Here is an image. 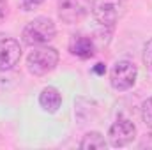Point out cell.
I'll return each mask as SVG.
<instances>
[{
  "instance_id": "7c38bea8",
  "label": "cell",
  "mask_w": 152,
  "mask_h": 150,
  "mask_svg": "<svg viewBox=\"0 0 152 150\" xmlns=\"http://www.w3.org/2000/svg\"><path fill=\"white\" fill-rule=\"evenodd\" d=\"M142 60H143V64H145V67L152 71V37L145 42V46H143V53H142Z\"/></svg>"
},
{
  "instance_id": "5bb4252c",
  "label": "cell",
  "mask_w": 152,
  "mask_h": 150,
  "mask_svg": "<svg viewBox=\"0 0 152 150\" xmlns=\"http://www.w3.org/2000/svg\"><path fill=\"white\" fill-rule=\"evenodd\" d=\"M94 73H96V74H104V73H106V67H104V64H101V62H99V64H96V67H94Z\"/></svg>"
},
{
  "instance_id": "9c48e42d",
  "label": "cell",
  "mask_w": 152,
  "mask_h": 150,
  "mask_svg": "<svg viewBox=\"0 0 152 150\" xmlns=\"http://www.w3.org/2000/svg\"><path fill=\"white\" fill-rule=\"evenodd\" d=\"M39 106L46 113H57L62 106V94L55 87H44L39 94Z\"/></svg>"
},
{
  "instance_id": "5b68a950",
  "label": "cell",
  "mask_w": 152,
  "mask_h": 150,
  "mask_svg": "<svg viewBox=\"0 0 152 150\" xmlns=\"http://www.w3.org/2000/svg\"><path fill=\"white\" fill-rule=\"evenodd\" d=\"M92 4L94 0H58V18L67 25H76L88 16Z\"/></svg>"
},
{
  "instance_id": "ba28073f",
  "label": "cell",
  "mask_w": 152,
  "mask_h": 150,
  "mask_svg": "<svg viewBox=\"0 0 152 150\" xmlns=\"http://www.w3.org/2000/svg\"><path fill=\"white\" fill-rule=\"evenodd\" d=\"M69 51H71V55L85 60V58H92L99 50L90 36L88 37L87 36H75L69 42Z\"/></svg>"
},
{
  "instance_id": "6da1fadb",
  "label": "cell",
  "mask_w": 152,
  "mask_h": 150,
  "mask_svg": "<svg viewBox=\"0 0 152 150\" xmlns=\"http://www.w3.org/2000/svg\"><path fill=\"white\" fill-rule=\"evenodd\" d=\"M55 36H57V27H55L53 20H50L46 16L34 18L23 28V42L28 46H44V44L51 42Z\"/></svg>"
},
{
  "instance_id": "8fae6325",
  "label": "cell",
  "mask_w": 152,
  "mask_h": 150,
  "mask_svg": "<svg viewBox=\"0 0 152 150\" xmlns=\"http://www.w3.org/2000/svg\"><path fill=\"white\" fill-rule=\"evenodd\" d=\"M142 120L149 129H152V97L143 101L142 104Z\"/></svg>"
},
{
  "instance_id": "7a4b0ae2",
  "label": "cell",
  "mask_w": 152,
  "mask_h": 150,
  "mask_svg": "<svg viewBox=\"0 0 152 150\" xmlns=\"http://www.w3.org/2000/svg\"><path fill=\"white\" fill-rule=\"evenodd\" d=\"M58 51L51 46H41L27 57V69L34 76H44L58 66Z\"/></svg>"
},
{
  "instance_id": "8992f818",
  "label": "cell",
  "mask_w": 152,
  "mask_h": 150,
  "mask_svg": "<svg viewBox=\"0 0 152 150\" xmlns=\"http://www.w3.org/2000/svg\"><path fill=\"white\" fill-rule=\"evenodd\" d=\"M134 138H136V125L129 118H118L117 122L112 124V127L108 131L110 145L115 149L129 145Z\"/></svg>"
},
{
  "instance_id": "30bf717a",
  "label": "cell",
  "mask_w": 152,
  "mask_h": 150,
  "mask_svg": "<svg viewBox=\"0 0 152 150\" xmlns=\"http://www.w3.org/2000/svg\"><path fill=\"white\" fill-rule=\"evenodd\" d=\"M108 143L104 140V136L97 131H90L83 136V140L80 141V149H106Z\"/></svg>"
},
{
  "instance_id": "277c9868",
  "label": "cell",
  "mask_w": 152,
  "mask_h": 150,
  "mask_svg": "<svg viewBox=\"0 0 152 150\" xmlns=\"http://www.w3.org/2000/svg\"><path fill=\"white\" fill-rule=\"evenodd\" d=\"M138 78V67L131 60H118L110 73V85L117 92H126L134 87Z\"/></svg>"
},
{
  "instance_id": "52a82bcc",
  "label": "cell",
  "mask_w": 152,
  "mask_h": 150,
  "mask_svg": "<svg viewBox=\"0 0 152 150\" xmlns=\"http://www.w3.org/2000/svg\"><path fill=\"white\" fill-rule=\"evenodd\" d=\"M21 58V46L16 39H0V71H11Z\"/></svg>"
},
{
  "instance_id": "3957f363",
  "label": "cell",
  "mask_w": 152,
  "mask_h": 150,
  "mask_svg": "<svg viewBox=\"0 0 152 150\" xmlns=\"http://www.w3.org/2000/svg\"><path fill=\"white\" fill-rule=\"evenodd\" d=\"M126 12V0H94L92 14L101 27H113Z\"/></svg>"
},
{
  "instance_id": "4fadbf2b",
  "label": "cell",
  "mask_w": 152,
  "mask_h": 150,
  "mask_svg": "<svg viewBox=\"0 0 152 150\" xmlns=\"http://www.w3.org/2000/svg\"><path fill=\"white\" fill-rule=\"evenodd\" d=\"M42 4H44V0H23V2H21V7H23L25 12H30V11L39 9Z\"/></svg>"
}]
</instances>
